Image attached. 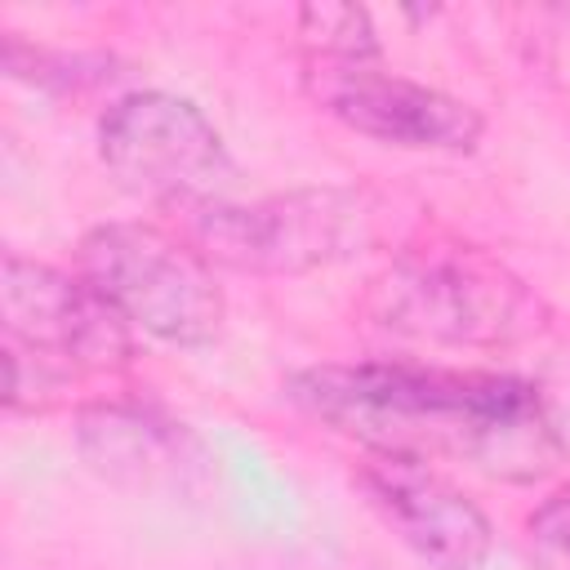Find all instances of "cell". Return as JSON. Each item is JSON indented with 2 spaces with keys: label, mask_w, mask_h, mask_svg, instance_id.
I'll return each instance as SVG.
<instances>
[{
  "label": "cell",
  "mask_w": 570,
  "mask_h": 570,
  "mask_svg": "<svg viewBox=\"0 0 570 570\" xmlns=\"http://www.w3.org/2000/svg\"><path fill=\"white\" fill-rule=\"evenodd\" d=\"M289 396L316 423L414 463H463L494 481L548 476L566 441L534 383L414 361H330L298 370Z\"/></svg>",
  "instance_id": "obj_1"
},
{
  "label": "cell",
  "mask_w": 570,
  "mask_h": 570,
  "mask_svg": "<svg viewBox=\"0 0 570 570\" xmlns=\"http://www.w3.org/2000/svg\"><path fill=\"white\" fill-rule=\"evenodd\" d=\"M80 276L138 330L200 347L223 330L227 298L200 249L151 223H102L76 249Z\"/></svg>",
  "instance_id": "obj_3"
},
{
  "label": "cell",
  "mask_w": 570,
  "mask_h": 570,
  "mask_svg": "<svg viewBox=\"0 0 570 570\" xmlns=\"http://www.w3.org/2000/svg\"><path fill=\"white\" fill-rule=\"evenodd\" d=\"M303 85L321 111L343 120L347 129L414 147V151H472L481 142V111L468 107L454 94H441L432 85L379 71L370 62H343V58H307Z\"/></svg>",
  "instance_id": "obj_7"
},
{
  "label": "cell",
  "mask_w": 570,
  "mask_h": 570,
  "mask_svg": "<svg viewBox=\"0 0 570 570\" xmlns=\"http://www.w3.org/2000/svg\"><path fill=\"white\" fill-rule=\"evenodd\" d=\"M98 156L116 187L169 209L218 205L232 183V156L205 111L165 89L116 98L98 125Z\"/></svg>",
  "instance_id": "obj_5"
},
{
  "label": "cell",
  "mask_w": 570,
  "mask_h": 570,
  "mask_svg": "<svg viewBox=\"0 0 570 570\" xmlns=\"http://www.w3.org/2000/svg\"><path fill=\"white\" fill-rule=\"evenodd\" d=\"M374 325L450 347H512L548 330V303L476 245H414L370 285Z\"/></svg>",
  "instance_id": "obj_2"
},
{
  "label": "cell",
  "mask_w": 570,
  "mask_h": 570,
  "mask_svg": "<svg viewBox=\"0 0 570 570\" xmlns=\"http://www.w3.org/2000/svg\"><path fill=\"white\" fill-rule=\"evenodd\" d=\"M298 36L307 40L312 58H343V62H370L379 53L370 13L356 4H307L298 13Z\"/></svg>",
  "instance_id": "obj_10"
},
{
  "label": "cell",
  "mask_w": 570,
  "mask_h": 570,
  "mask_svg": "<svg viewBox=\"0 0 570 570\" xmlns=\"http://www.w3.org/2000/svg\"><path fill=\"white\" fill-rule=\"evenodd\" d=\"M76 441H80V454L89 459V468L120 485L178 481L196 454V441L183 432V423H169L156 410L120 405V401L80 410Z\"/></svg>",
  "instance_id": "obj_9"
},
{
  "label": "cell",
  "mask_w": 570,
  "mask_h": 570,
  "mask_svg": "<svg viewBox=\"0 0 570 570\" xmlns=\"http://www.w3.org/2000/svg\"><path fill=\"white\" fill-rule=\"evenodd\" d=\"M356 485L401 543L432 570H481L494 543L490 517L432 463L370 454L356 468Z\"/></svg>",
  "instance_id": "obj_8"
},
{
  "label": "cell",
  "mask_w": 570,
  "mask_h": 570,
  "mask_svg": "<svg viewBox=\"0 0 570 570\" xmlns=\"http://www.w3.org/2000/svg\"><path fill=\"white\" fill-rule=\"evenodd\" d=\"M525 557L534 570H570V481L530 512Z\"/></svg>",
  "instance_id": "obj_11"
},
{
  "label": "cell",
  "mask_w": 570,
  "mask_h": 570,
  "mask_svg": "<svg viewBox=\"0 0 570 570\" xmlns=\"http://www.w3.org/2000/svg\"><path fill=\"white\" fill-rule=\"evenodd\" d=\"M379 205L365 187H298L254 205H205L191 214L196 249L236 272H312L356 254L374 236Z\"/></svg>",
  "instance_id": "obj_4"
},
{
  "label": "cell",
  "mask_w": 570,
  "mask_h": 570,
  "mask_svg": "<svg viewBox=\"0 0 570 570\" xmlns=\"http://www.w3.org/2000/svg\"><path fill=\"white\" fill-rule=\"evenodd\" d=\"M4 343L62 374H120L134 356L129 321L76 272L31 263L22 254L4 258L0 276Z\"/></svg>",
  "instance_id": "obj_6"
}]
</instances>
